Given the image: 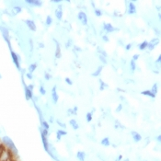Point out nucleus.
I'll list each match as a JSON object with an SVG mask.
<instances>
[{"label":"nucleus","mask_w":161,"mask_h":161,"mask_svg":"<svg viewBox=\"0 0 161 161\" xmlns=\"http://www.w3.org/2000/svg\"><path fill=\"white\" fill-rule=\"evenodd\" d=\"M77 106H75L73 109H69V110H67V112L69 115H76L77 113Z\"/></svg>","instance_id":"nucleus-19"},{"label":"nucleus","mask_w":161,"mask_h":161,"mask_svg":"<svg viewBox=\"0 0 161 161\" xmlns=\"http://www.w3.org/2000/svg\"><path fill=\"white\" fill-rule=\"evenodd\" d=\"M158 42H159V40L158 39H153V40H151L150 42H148V44H147V48H148V50L149 51H152V50H154V48L158 44Z\"/></svg>","instance_id":"nucleus-3"},{"label":"nucleus","mask_w":161,"mask_h":161,"mask_svg":"<svg viewBox=\"0 0 161 161\" xmlns=\"http://www.w3.org/2000/svg\"><path fill=\"white\" fill-rule=\"evenodd\" d=\"M40 93H41L42 95H45V94H46V90H45L44 88H43V86H41V87H40Z\"/></svg>","instance_id":"nucleus-33"},{"label":"nucleus","mask_w":161,"mask_h":161,"mask_svg":"<svg viewBox=\"0 0 161 161\" xmlns=\"http://www.w3.org/2000/svg\"><path fill=\"white\" fill-rule=\"evenodd\" d=\"M69 123H70V125L72 126V128L74 130H77L78 128H79V125H78L77 121L75 119H71L70 121H69Z\"/></svg>","instance_id":"nucleus-16"},{"label":"nucleus","mask_w":161,"mask_h":161,"mask_svg":"<svg viewBox=\"0 0 161 161\" xmlns=\"http://www.w3.org/2000/svg\"><path fill=\"white\" fill-rule=\"evenodd\" d=\"M25 23H26V25L28 26V28L30 30H32V32H36V24H35V22H34L32 19L25 20Z\"/></svg>","instance_id":"nucleus-4"},{"label":"nucleus","mask_w":161,"mask_h":161,"mask_svg":"<svg viewBox=\"0 0 161 161\" xmlns=\"http://www.w3.org/2000/svg\"><path fill=\"white\" fill-rule=\"evenodd\" d=\"M28 4H30V5H33V6H36V7H41L42 5V1H38V0H27Z\"/></svg>","instance_id":"nucleus-14"},{"label":"nucleus","mask_w":161,"mask_h":161,"mask_svg":"<svg viewBox=\"0 0 161 161\" xmlns=\"http://www.w3.org/2000/svg\"><path fill=\"white\" fill-rule=\"evenodd\" d=\"M139 56H140V55L137 54H134V55L133 56V59H132V60H133V61H134V62H136V61H137V60H138Z\"/></svg>","instance_id":"nucleus-40"},{"label":"nucleus","mask_w":161,"mask_h":161,"mask_svg":"<svg viewBox=\"0 0 161 161\" xmlns=\"http://www.w3.org/2000/svg\"><path fill=\"white\" fill-rule=\"evenodd\" d=\"M55 17H56V19H57L58 20H61L63 19V9H62V7H61V6H58V7L56 8Z\"/></svg>","instance_id":"nucleus-8"},{"label":"nucleus","mask_w":161,"mask_h":161,"mask_svg":"<svg viewBox=\"0 0 161 161\" xmlns=\"http://www.w3.org/2000/svg\"><path fill=\"white\" fill-rule=\"evenodd\" d=\"M71 45H72V40L70 39V40H68V42L66 43V48H69Z\"/></svg>","instance_id":"nucleus-37"},{"label":"nucleus","mask_w":161,"mask_h":161,"mask_svg":"<svg viewBox=\"0 0 161 161\" xmlns=\"http://www.w3.org/2000/svg\"><path fill=\"white\" fill-rule=\"evenodd\" d=\"M4 142L6 143V145L7 146L8 148H9L10 150H12L13 152H14V153L18 154V150H17L16 146L14 145V143H13L9 138H8V137H4Z\"/></svg>","instance_id":"nucleus-1"},{"label":"nucleus","mask_w":161,"mask_h":161,"mask_svg":"<svg viewBox=\"0 0 161 161\" xmlns=\"http://www.w3.org/2000/svg\"><path fill=\"white\" fill-rule=\"evenodd\" d=\"M99 83H101V87H99V89L101 90H104L108 87L105 83H104L102 79H99Z\"/></svg>","instance_id":"nucleus-28"},{"label":"nucleus","mask_w":161,"mask_h":161,"mask_svg":"<svg viewBox=\"0 0 161 161\" xmlns=\"http://www.w3.org/2000/svg\"><path fill=\"white\" fill-rule=\"evenodd\" d=\"M44 77H45V79H46V80H50L51 78H52V76L50 75V74L45 73V74H44Z\"/></svg>","instance_id":"nucleus-36"},{"label":"nucleus","mask_w":161,"mask_h":161,"mask_svg":"<svg viewBox=\"0 0 161 161\" xmlns=\"http://www.w3.org/2000/svg\"><path fill=\"white\" fill-rule=\"evenodd\" d=\"M51 2H53V3H61L62 1H61V0H53V1H51Z\"/></svg>","instance_id":"nucleus-48"},{"label":"nucleus","mask_w":161,"mask_h":161,"mask_svg":"<svg viewBox=\"0 0 161 161\" xmlns=\"http://www.w3.org/2000/svg\"><path fill=\"white\" fill-rule=\"evenodd\" d=\"M150 91H151L152 93H154L156 95V92H158V84H154L153 85V88H152V89Z\"/></svg>","instance_id":"nucleus-29"},{"label":"nucleus","mask_w":161,"mask_h":161,"mask_svg":"<svg viewBox=\"0 0 161 161\" xmlns=\"http://www.w3.org/2000/svg\"><path fill=\"white\" fill-rule=\"evenodd\" d=\"M76 158L79 161H85L86 159V154L84 151H77L76 153Z\"/></svg>","instance_id":"nucleus-13"},{"label":"nucleus","mask_w":161,"mask_h":161,"mask_svg":"<svg viewBox=\"0 0 161 161\" xmlns=\"http://www.w3.org/2000/svg\"><path fill=\"white\" fill-rule=\"evenodd\" d=\"M98 53L99 54V55H102V56H104V57H107V56H108V54H106V52L105 51H103L102 49H101V48H99V47H98Z\"/></svg>","instance_id":"nucleus-26"},{"label":"nucleus","mask_w":161,"mask_h":161,"mask_svg":"<svg viewBox=\"0 0 161 161\" xmlns=\"http://www.w3.org/2000/svg\"><path fill=\"white\" fill-rule=\"evenodd\" d=\"M99 60L101 61V62L103 63V64H107V60H106V58L104 57V56H102V55H99Z\"/></svg>","instance_id":"nucleus-34"},{"label":"nucleus","mask_w":161,"mask_h":161,"mask_svg":"<svg viewBox=\"0 0 161 161\" xmlns=\"http://www.w3.org/2000/svg\"><path fill=\"white\" fill-rule=\"evenodd\" d=\"M42 134V133H41ZM42 144H43V147H44V149L49 152V143H48V140H47V137H45L43 134H42Z\"/></svg>","instance_id":"nucleus-12"},{"label":"nucleus","mask_w":161,"mask_h":161,"mask_svg":"<svg viewBox=\"0 0 161 161\" xmlns=\"http://www.w3.org/2000/svg\"><path fill=\"white\" fill-rule=\"evenodd\" d=\"M131 134H132V136H133V141L136 142V143H138V142H140L142 140V136H141V134L140 133H138L137 132H131Z\"/></svg>","instance_id":"nucleus-9"},{"label":"nucleus","mask_w":161,"mask_h":161,"mask_svg":"<svg viewBox=\"0 0 161 161\" xmlns=\"http://www.w3.org/2000/svg\"><path fill=\"white\" fill-rule=\"evenodd\" d=\"M124 161H129V158H126V159H125Z\"/></svg>","instance_id":"nucleus-53"},{"label":"nucleus","mask_w":161,"mask_h":161,"mask_svg":"<svg viewBox=\"0 0 161 161\" xmlns=\"http://www.w3.org/2000/svg\"><path fill=\"white\" fill-rule=\"evenodd\" d=\"M95 14H96V16H97V17H101L102 16V12L99 9H98V8H96V9H95Z\"/></svg>","instance_id":"nucleus-31"},{"label":"nucleus","mask_w":161,"mask_h":161,"mask_svg":"<svg viewBox=\"0 0 161 161\" xmlns=\"http://www.w3.org/2000/svg\"><path fill=\"white\" fill-rule=\"evenodd\" d=\"M102 39H103V40L105 41V42H109V38H108L107 35H103V36H102Z\"/></svg>","instance_id":"nucleus-46"},{"label":"nucleus","mask_w":161,"mask_h":161,"mask_svg":"<svg viewBox=\"0 0 161 161\" xmlns=\"http://www.w3.org/2000/svg\"><path fill=\"white\" fill-rule=\"evenodd\" d=\"M64 81H66V83H67L68 85H70V86L73 85V81L69 77H66V78H64Z\"/></svg>","instance_id":"nucleus-32"},{"label":"nucleus","mask_w":161,"mask_h":161,"mask_svg":"<svg viewBox=\"0 0 161 161\" xmlns=\"http://www.w3.org/2000/svg\"><path fill=\"white\" fill-rule=\"evenodd\" d=\"M25 95H26V99H27L28 101H29V99H32V97H33V93H32V91L30 90V89H28V87L25 89Z\"/></svg>","instance_id":"nucleus-15"},{"label":"nucleus","mask_w":161,"mask_h":161,"mask_svg":"<svg viewBox=\"0 0 161 161\" xmlns=\"http://www.w3.org/2000/svg\"><path fill=\"white\" fill-rule=\"evenodd\" d=\"M36 68H37V64L36 63H34V64H32L30 66H29V73H33L34 71L36 70Z\"/></svg>","instance_id":"nucleus-22"},{"label":"nucleus","mask_w":161,"mask_h":161,"mask_svg":"<svg viewBox=\"0 0 161 161\" xmlns=\"http://www.w3.org/2000/svg\"><path fill=\"white\" fill-rule=\"evenodd\" d=\"M11 55H12V58L13 61H14V64H16V66L18 69H20V64H19V55L16 54L14 52H11Z\"/></svg>","instance_id":"nucleus-7"},{"label":"nucleus","mask_w":161,"mask_h":161,"mask_svg":"<svg viewBox=\"0 0 161 161\" xmlns=\"http://www.w3.org/2000/svg\"><path fill=\"white\" fill-rule=\"evenodd\" d=\"M56 123H58V125H60L61 127H63V128H66V125L64 124V123H61L60 121H56Z\"/></svg>","instance_id":"nucleus-38"},{"label":"nucleus","mask_w":161,"mask_h":161,"mask_svg":"<svg viewBox=\"0 0 161 161\" xmlns=\"http://www.w3.org/2000/svg\"><path fill=\"white\" fill-rule=\"evenodd\" d=\"M131 48H132V44H131V43H128L127 45H125V50L126 51H129L130 49H131Z\"/></svg>","instance_id":"nucleus-41"},{"label":"nucleus","mask_w":161,"mask_h":161,"mask_svg":"<svg viewBox=\"0 0 161 161\" xmlns=\"http://www.w3.org/2000/svg\"><path fill=\"white\" fill-rule=\"evenodd\" d=\"M42 129H45V130H49V128H50V125L48 124L46 121H42Z\"/></svg>","instance_id":"nucleus-27"},{"label":"nucleus","mask_w":161,"mask_h":161,"mask_svg":"<svg viewBox=\"0 0 161 161\" xmlns=\"http://www.w3.org/2000/svg\"><path fill=\"white\" fill-rule=\"evenodd\" d=\"M128 13L130 15H133L136 13V7L134 6V4L133 2L129 3V7H128Z\"/></svg>","instance_id":"nucleus-10"},{"label":"nucleus","mask_w":161,"mask_h":161,"mask_svg":"<svg viewBox=\"0 0 161 161\" xmlns=\"http://www.w3.org/2000/svg\"><path fill=\"white\" fill-rule=\"evenodd\" d=\"M121 159H123V156H121V155H120V156H117V158L115 159V161H121Z\"/></svg>","instance_id":"nucleus-44"},{"label":"nucleus","mask_w":161,"mask_h":161,"mask_svg":"<svg viewBox=\"0 0 161 161\" xmlns=\"http://www.w3.org/2000/svg\"><path fill=\"white\" fill-rule=\"evenodd\" d=\"M52 23H53V19H52V17L47 16V18L45 19V24L47 26H50V25H52Z\"/></svg>","instance_id":"nucleus-23"},{"label":"nucleus","mask_w":161,"mask_h":161,"mask_svg":"<svg viewBox=\"0 0 161 161\" xmlns=\"http://www.w3.org/2000/svg\"><path fill=\"white\" fill-rule=\"evenodd\" d=\"M121 109H123V104H119V106L116 108V111L117 112H119L121 111Z\"/></svg>","instance_id":"nucleus-39"},{"label":"nucleus","mask_w":161,"mask_h":161,"mask_svg":"<svg viewBox=\"0 0 161 161\" xmlns=\"http://www.w3.org/2000/svg\"><path fill=\"white\" fill-rule=\"evenodd\" d=\"M142 95H145V96H148V97L152 98V99H155L156 98V96L154 93H152L150 90H144L142 91Z\"/></svg>","instance_id":"nucleus-17"},{"label":"nucleus","mask_w":161,"mask_h":161,"mask_svg":"<svg viewBox=\"0 0 161 161\" xmlns=\"http://www.w3.org/2000/svg\"><path fill=\"white\" fill-rule=\"evenodd\" d=\"M57 133L60 134L61 136H66V134H67V132H66V131H64V130H61V129L58 130Z\"/></svg>","instance_id":"nucleus-30"},{"label":"nucleus","mask_w":161,"mask_h":161,"mask_svg":"<svg viewBox=\"0 0 161 161\" xmlns=\"http://www.w3.org/2000/svg\"><path fill=\"white\" fill-rule=\"evenodd\" d=\"M130 67H131V70L133 72V71H136V64L134 61L131 60V62H130Z\"/></svg>","instance_id":"nucleus-25"},{"label":"nucleus","mask_w":161,"mask_h":161,"mask_svg":"<svg viewBox=\"0 0 161 161\" xmlns=\"http://www.w3.org/2000/svg\"><path fill=\"white\" fill-rule=\"evenodd\" d=\"M77 18L79 19V21L82 23V25H87L88 24V17H87V14L84 11H80L78 13Z\"/></svg>","instance_id":"nucleus-2"},{"label":"nucleus","mask_w":161,"mask_h":161,"mask_svg":"<svg viewBox=\"0 0 161 161\" xmlns=\"http://www.w3.org/2000/svg\"><path fill=\"white\" fill-rule=\"evenodd\" d=\"M55 43H56V51H55V57L57 58V59H60L61 58V56H62V54H61V48H60V44H59V42L54 40Z\"/></svg>","instance_id":"nucleus-11"},{"label":"nucleus","mask_w":161,"mask_h":161,"mask_svg":"<svg viewBox=\"0 0 161 161\" xmlns=\"http://www.w3.org/2000/svg\"><path fill=\"white\" fill-rule=\"evenodd\" d=\"M102 69H103V66H99V67H98V69L97 70H96L94 73H92V76H99L101 75V71H102Z\"/></svg>","instance_id":"nucleus-20"},{"label":"nucleus","mask_w":161,"mask_h":161,"mask_svg":"<svg viewBox=\"0 0 161 161\" xmlns=\"http://www.w3.org/2000/svg\"><path fill=\"white\" fill-rule=\"evenodd\" d=\"M14 11L16 12V14H18V13L21 12V7H14Z\"/></svg>","instance_id":"nucleus-35"},{"label":"nucleus","mask_w":161,"mask_h":161,"mask_svg":"<svg viewBox=\"0 0 161 161\" xmlns=\"http://www.w3.org/2000/svg\"><path fill=\"white\" fill-rule=\"evenodd\" d=\"M101 144L102 146H110V145H111L110 138H109V137L103 138L102 140H101Z\"/></svg>","instance_id":"nucleus-18"},{"label":"nucleus","mask_w":161,"mask_h":161,"mask_svg":"<svg viewBox=\"0 0 161 161\" xmlns=\"http://www.w3.org/2000/svg\"><path fill=\"white\" fill-rule=\"evenodd\" d=\"M156 140H158V142H160L161 141V136H158V137H156Z\"/></svg>","instance_id":"nucleus-50"},{"label":"nucleus","mask_w":161,"mask_h":161,"mask_svg":"<svg viewBox=\"0 0 161 161\" xmlns=\"http://www.w3.org/2000/svg\"><path fill=\"white\" fill-rule=\"evenodd\" d=\"M57 89H56V86H54L53 89H52V99H53L54 101V103L56 104L58 102V99H59V96L57 94V90H56Z\"/></svg>","instance_id":"nucleus-5"},{"label":"nucleus","mask_w":161,"mask_h":161,"mask_svg":"<svg viewBox=\"0 0 161 161\" xmlns=\"http://www.w3.org/2000/svg\"><path fill=\"white\" fill-rule=\"evenodd\" d=\"M40 47H41V48H43V47H44V45H43L42 43L41 42V43H40Z\"/></svg>","instance_id":"nucleus-51"},{"label":"nucleus","mask_w":161,"mask_h":161,"mask_svg":"<svg viewBox=\"0 0 161 161\" xmlns=\"http://www.w3.org/2000/svg\"><path fill=\"white\" fill-rule=\"evenodd\" d=\"M61 138H62V136H61L60 134H59L57 132H56V139H57L58 141H60V140H61Z\"/></svg>","instance_id":"nucleus-45"},{"label":"nucleus","mask_w":161,"mask_h":161,"mask_svg":"<svg viewBox=\"0 0 161 161\" xmlns=\"http://www.w3.org/2000/svg\"><path fill=\"white\" fill-rule=\"evenodd\" d=\"M92 112H88V113L86 114V120L88 123H90L91 121H92Z\"/></svg>","instance_id":"nucleus-24"},{"label":"nucleus","mask_w":161,"mask_h":161,"mask_svg":"<svg viewBox=\"0 0 161 161\" xmlns=\"http://www.w3.org/2000/svg\"><path fill=\"white\" fill-rule=\"evenodd\" d=\"M160 62H161V55H159L158 60H156V63H160Z\"/></svg>","instance_id":"nucleus-49"},{"label":"nucleus","mask_w":161,"mask_h":161,"mask_svg":"<svg viewBox=\"0 0 161 161\" xmlns=\"http://www.w3.org/2000/svg\"><path fill=\"white\" fill-rule=\"evenodd\" d=\"M50 121H51V123H53V121H54V119L52 118V117H51V118H50Z\"/></svg>","instance_id":"nucleus-52"},{"label":"nucleus","mask_w":161,"mask_h":161,"mask_svg":"<svg viewBox=\"0 0 161 161\" xmlns=\"http://www.w3.org/2000/svg\"><path fill=\"white\" fill-rule=\"evenodd\" d=\"M30 51L33 50V43H32V40L30 39Z\"/></svg>","instance_id":"nucleus-43"},{"label":"nucleus","mask_w":161,"mask_h":161,"mask_svg":"<svg viewBox=\"0 0 161 161\" xmlns=\"http://www.w3.org/2000/svg\"><path fill=\"white\" fill-rule=\"evenodd\" d=\"M147 44H148V42L147 41H144L140 45H139V49H140L141 51H144L146 50L147 48Z\"/></svg>","instance_id":"nucleus-21"},{"label":"nucleus","mask_w":161,"mask_h":161,"mask_svg":"<svg viewBox=\"0 0 161 161\" xmlns=\"http://www.w3.org/2000/svg\"><path fill=\"white\" fill-rule=\"evenodd\" d=\"M33 87H34V86H33L32 84V85H29V86H28V89L32 91V90H33Z\"/></svg>","instance_id":"nucleus-47"},{"label":"nucleus","mask_w":161,"mask_h":161,"mask_svg":"<svg viewBox=\"0 0 161 161\" xmlns=\"http://www.w3.org/2000/svg\"><path fill=\"white\" fill-rule=\"evenodd\" d=\"M103 29L107 32H115V30H117V29L114 28L111 23H104L103 24Z\"/></svg>","instance_id":"nucleus-6"},{"label":"nucleus","mask_w":161,"mask_h":161,"mask_svg":"<svg viewBox=\"0 0 161 161\" xmlns=\"http://www.w3.org/2000/svg\"><path fill=\"white\" fill-rule=\"evenodd\" d=\"M26 76H27L30 80V79H32V77H33L32 75V74H30V73H27V74H26Z\"/></svg>","instance_id":"nucleus-42"}]
</instances>
